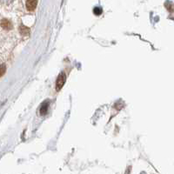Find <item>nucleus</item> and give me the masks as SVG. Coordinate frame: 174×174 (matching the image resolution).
Segmentation results:
<instances>
[{"label":"nucleus","mask_w":174,"mask_h":174,"mask_svg":"<svg viewBox=\"0 0 174 174\" xmlns=\"http://www.w3.org/2000/svg\"><path fill=\"white\" fill-rule=\"evenodd\" d=\"M1 26L4 28V29H6V30H10L12 28V23L7 20V19H3L2 22H1Z\"/></svg>","instance_id":"3"},{"label":"nucleus","mask_w":174,"mask_h":174,"mask_svg":"<svg viewBox=\"0 0 174 174\" xmlns=\"http://www.w3.org/2000/svg\"><path fill=\"white\" fill-rule=\"evenodd\" d=\"M37 5V0H27L26 1V8L28 11H34Z\"/></svg>","instance_id":"2"},{"label":"nucleus","mask_w":174,"mask_h":174,"mask_svg":"<svg viewBox=\"0 0 174 174\" xmlns=\"http://www.w3.org/2000/svg\"><path fill=\"white\" fill-rule=\"evenodd\" d=\"M12 1H13V0H0L1 3L5 4V5H8V4H10V3H12Z\"/></svg>","instance_id":"8"},{"label":"nucleus","mask_w":174,"mask_h":174,"mask_svg":"<svg viewBox=\"0 0 174 174\" xmlns=\"http://www.w3.org/2000/svg\"><path fill=\"white\" fill-rule=\"evenodd\" d=\"M48 106V101H46V102H44L42 106H41V109H40V113H41V115H44L47 112Z\"/></svg>","instance_id":"4"},{"label":"nucleus","mask_w":174,"mask_h":174,"mask_svg":"<svg viewBox=\"0 0 174 174\" xmlns=\"http://www.w3.org/2000/svg\"><path fill=\"white\" fill-rule=\"evenodd\" d=\"M66 74L64 72H61L58 77L57 81H56V90L59 91L64 86V84L66 83Z\"/></svg>","instance_id":"1"},{"label":"nucleus","mask_w":174,"mask_h":174,"mask_svg":"<svg viewBox=\"0 0 174 174\" xmlns=\"http://www.w3.org/2000/svg\"><path fill=\"white\" fill-rule=\"evenodd\" d=\"M6 71V66L5 64H1L0 65V77H2L5 73Z\"/></svg>","instance_id":"5"},{"label":"nucleus","mask_w":174,"mask_h":174,"mask_svg":"<svg viewBox=\"0 0 174 174\" xmlns=\"http://www.w3.org/2000/svg\"><path fill=\"white\" fill-rule=\"evenodd\" d=\"M20 32H21L22 34H24V35H27V34L30 32V30H29L27 27L22 26V27H20Z\"/></svg>","instance_id":"6"},{"label":"nucleus","mask_w":174,"mask_h":174,"mask_svg":"<svg viewBox=\"0 0 174 174\" xmlns=\"http://www.w3.org/2000/svg\"><path fill=\"white\" fill-rule=\"evenodd\" d=\"M93 12L95 13V15H100L102 13V9L100 7H95Z\"/></svg>","instance_id":"7"}]
</instances>
